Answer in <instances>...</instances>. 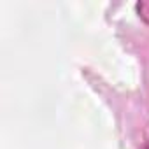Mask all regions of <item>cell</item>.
<instances>
[{
  "mask_svg": "<svg viewBox=\"0 0 149 149\" xmlns=\"http://www.w3.org/2000/svg\"><path fill=\"white\" fill-rule=\"evenodd\" d=\"M137 13H139L140 19H144V21L149 25V0H146V2H139V4H137Z\"/></svg>",
  "mask_w": 149,
  "mask_h": 149,
  "instance_id": "cell-1",
  "label": "cell"
},
{
  "mask_svg": "<svg viewBox=\"0 0 149 149\" xmlns=\"http://www.w3.org/2000/svg\"><path fill=\"white\" fill-rule=\"evenodd\" d=\"M140 149H149V139H147V140H146V142H144V146H142V147H140Z\"/></svg>",
  "mask_w": 149,
  "mask_h": 149,
  "instance_id": "cell-2",
  "label": "cell"
}]
</instances>
